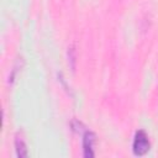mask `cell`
Returning <instances> with one entry per match:
<instances>
[{"instance_id":"3","label":"cell","mask_w":158,"mask_h":158,"mask_svg":"<svg viewBox=\"0 0 158 158\" xmlns=\"http://www.w3.org/2000/svg\"><path fill=\"white\" fill-rule=\"evenodd\" d=\"M15 151H16V156L20 158H25L28 156L27 146L21 137H16V139H15Z\"/></svg>"},{"instance_id":"1","label":"cell","mask_w":158,"mask_h":158,"mask_svg":"<svg viewBox=\"0 0 158 158\" xmlns=\"http://www.w3.org/2000/svg\"><path fill=\"white\" fill-rule=\"evenodd\" d=\"M149 139L147 133L143 130H139L136 132L135 138H133V143H132V151L136 156H144L148 151H149Z\"/></svg>"},{"instance_id":"4","label":"cell","mask_w":158,"mask_h":158,"mask_svg":"<svg viewBox=\"0 0 158 158\" xmlns=\"http://www.w3.org/2000/svg\"><path fill=\"white\" fill-rule=\"evenodd\" d=\"M75 58H77V56H75V48H74V46H72V47L68 48V60H69L70 67H72L73 70L75 68Z\"/></svg>"},{"instance_id":"2","label":"cell","mask_w":158,"mask_h":158,"mask_svg":"<svg viewBox=\"0 0 158 158\" xmlns=\"http://www.w3.org/2000/svg\"><path fill=\"white\" fill-rule=\"evenodd\" d=\"M96 141V136L91 131H86L83 136V154L86 158H91L95 156L94 153V144Z\"/></svg>"}]
</instances>
